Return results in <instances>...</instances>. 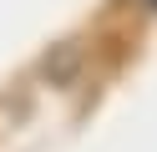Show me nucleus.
<instances>
[{
	"mask_svg": "<svg viewBox=\"0 0 157 152\" xmlns=\"http://www.w3.org/2000/svg\"><path fill=\"white\" fill-rule=\"evenodd\" d=\"M152 10H157V0H152Z\"/></svg>",
	"mask_w": 157,
	"mask_h": 152,
	"instance_id": "obj_1",
	"label": "nucleus"
}]
</instances>
